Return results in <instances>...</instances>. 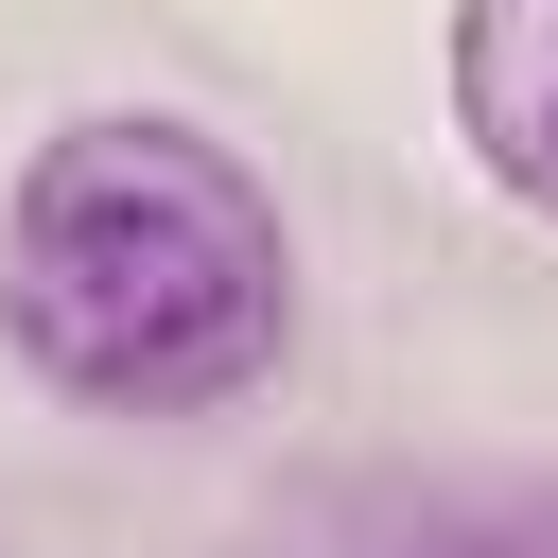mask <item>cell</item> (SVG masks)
Returning a JSON list of instances; mask_svg holds the SVG:
<instances>
[{"instance_id":"obj_1","label":"cell","mask_w":558,"mask_h":558,"mask_svg":"<svg viewBox=\"0 0 558 558\" xmlns=\"http://www.w3.org/2000/svg\"><path fill=\"white\" fill-rule=\"evenodd\" d=\"M0 331L87 418H209L296 331L279 192L192 122H70L0 209Z\"/></svg>"},{"instance_id":"obj_2","label":"cell","mask_w":558,"mask_h":558,"mask_svg":"<svg viewBox=\"0 0 558 558\" xmlns=\"http://www.w3.org/2000/svg\"><path fill=\"white\" fill-rule=\"evenodd\" d=\"M279 558H558V471H436V488H331Z\"/></svg>"},{"instance_id":"obj_3","label":"cell","mask_w":558,"mask_h":558,"mask_svg":"<svg viewBox=\"0 0 558 558\" xmlns=\"http://www.w3.org/2000/svg\"><path fill=\"white\" fill-rule=\"evenodd\" d=\"M453 140L488 192L558 209V0H453Z\"/></svg>"}]
</instances>
